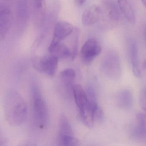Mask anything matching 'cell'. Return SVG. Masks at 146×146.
<instances>
[{"mask_svg":"<svg viewBox=\"0 0 146 146\" xmlns=\"http://www.w3.org/2000/svg\"><path fill=\"white\" fill-rule=\"evenodd\" d=\"M87 0H74L75 3L76 5L79 6L83 5Z\"/></svg>","mask_w":146,"mask_h":146,"instance_id":"603a6c76","label":"cell"},{"mask_svg":"<svg viewBox=\"0 0 146 146\" xmlns=\"http://www.w3.org/2000/svg\"><path fill=\"white\" fill-rule=\"evenodd\" d=\"M101 10L98 5L93 4L84 10L82 16V22L85 26L95 25L100 20Z\"/></svg>","mask_w":146,"mask_h":146,"instance_id":"9c48e42d","label":"cell"},{"mask_svg":"<svg viewBox=\"0 0 146 146\" xmlns=\"http://www.w3.org/2000/svg\"><path fill=\"white\" fill-rule=\"evenodd\" d=\"M59 59L53 55H49L33 61V68L40 73L53 77L56 73L58 67Z\"/></svg>","mask_w":146,"mask_h":146,"instance_id":"5b68a950","label":"cell"},{"mask_svg":"<svg viewBox=\"0 0 146 146\" xmlns=\"http://www.w3.org/2000/svg\"><path fill=\"white\" fill-rule=\"evenodd\" d=\"M72 136H74V134L70 122L65 116H61L60 120L58 139L68 138Z\"/></svg>","mask_w":146,"mask_h":146,"instance_id":"2e32d148","label":"cell"},{"mask_svg":"<svg viewBox=\"0 0 146 146\" xmlns=\"http://www.w3.org/2000/svg\"><path fill=\"white\" fill-rule=\"evenodd\" d=\"M79 115L81 121L85 126L89 128L93 127L95 120L93 111L90 105L87 108L79 110Z\"/></svg>","mask_w":146,"mask_h":146,"instance_id":"ac0fdd59","label":"cell"},{"mask_svg":"<svg viewBox=\"0 0 146 146\" xmlns=\"http://www.w3.org/2000/svg\"><path fill=\"white\" fill-rule=\"evenodd\" d=\"M13 20L12 11L8 7L0 5V39H3L7 34Z\"/></svg>","mask_w":146,"mask_h":146,"instance_id":"30bf717a","label":"cell"},{"mask_svg":"<svg viewBox=\"0 0 146 146\" xmlns=\"http://www.w3.org/2000/svg\"><path fill=\"white\" fill-rule=\"evenodd\" d=\"M145 34H146V27H145Z\"/></svg>","mask_w":146,"mask_h":146,"instance_id":"4316f807","label":"cell"},{"mask_svg":"<svg viewBox=\"0 0 146 146\" xmlns=\"http://www.w3.org/2000/svg\"><path fill=\"white\" fill-rule=\"evenodd\" d=\"M128 52L132 65L134 75L138 78L141 77V72L139 66V47L137 41L133 38L128 40Z\"/></svg>","mask_w":146,"mask_h":146,"instance_id":"ba28073f","label":"cell"},{"mask_svg":"<svg viewBox=\"0 0 146 146\" xmlns=\"http://www.w3.org/2000/svg\"><path fill=\"white\" fill-rule=\"evenodd\" d=\"M139 105L141 108L146 114V87L141 91L140 95Z\"/></svg>","mask_w":146,"mask_h":146,"instance_id":"7402d4cb","label":"cell"},{"mask_svg":"<svg viewBox=\"0 0 146 146\" xmlns=\"http://www.w3.org/2000/svg\"><path fill=\"white\" fill-rule=\"evenodd\" d=\"M119 9L126 17L128 21L134 24L136 21V16L132 0H117Z\"/></svg>","mask_w":146,"mask_h":146,"instance_id":"5bb4252c","label":"cell"},{"mask_svg":"<svg viewBox=\"0 0 146 146\" xmlns=\"http://www.w3.org/2000/svg\"><path fill=\"white\" fill-rule=\"evenodd\" d=\"M131 137L135 139H146V114L139 113L136 115V123L131 129Z\"/></svg>","mask_w":146,"mask_h":146,"instance_id":"8fae6325","label":"cell"},{"mask_svg":"<svg viewBox=\"0 0 146 146\" xmlns=\"http://www.w3.org/2000/svg\"><path fill=\"white\" fill-rule=\"evenodd\" d=\"M58 145L63 146H75L79 145V140L74 136L57 139Z\"/></svg>","mask_w":146,"mask_h":146,"instance_id":"44dd1931","label":"cell"},{"mask_svg":"<svg viewBox=\"0 0 146 146\" xmlns=\"http://www.w3.org/2000/svg\"><path fill=\"white\" fill-rule=\"evenodd\" d=\"M76 76L75 72L72 69H66L63 70L60 74L62 80L66 86L68 88L70 87L72 88L74 86L73 83L75 79Z\"/></svg>","mask_w":146,"mask_h":146,"instance_id":"d6986e66","label":"cell"},{"mask_svg":"<svg viewBox=\"0 0 146 146\" xmlns=\"http://www.w3.org/2000/svg\"><path fill=\"white\" fill-rule=\"evenodd\" d=\"M141 1L146 9V0H141Z\"/></svg>","mask_w":146,"mask_h":146,"instance_id":"cb8c5ba5","label":"cell"},{"mask_svg":"<svg viewBox=\"0 0 146 146\" xmlns=\"http://www.w3.org/2000/svg\"><path fill=\"white\" fill-rule=\"evenodd\" d=\"M34 5L36 11L39 25H41L43 21L45 14L46 0H34Z\"/></svg>","mask_w":146,"mask_h":146,"instance_id":"ffe728a7","label":"cell"},{"mask_svg":"<svg viewBox=\"0 0 146 146\" xmlns=\"http://www.w3.org/2000/svg\"><path fill=\"white\" fill-rule=\"evenodd\" d=\"M143 67L145 69H146V60L143 63Z\"/></svg>","mask_w":146,"mask_h":146,"instance_id":"d4e9b609","label":"cell"},{"mask_svg":"<svg viewBox=\"0 0 146 146\" xmlns=\"http://www.w3.org/2000/svg\"><path fill=\"white\" fill-rule=\"evenodd\" d=\"M101 18L103 25L106 28L116 27L120 20L119 8L114 0H104L102 2Z\"/></svg>","mask_w":146,"mask_h":146,"instance_id":"277c9868","label":"cell"},{"mask_svg":"<svg viewBox=\"0 0 146 146\" xmlns=\"http://www.w3.org/2000/svg\"><path fill=\"white\" fill-rule=\"evenodd\" d=\"M3 142L2 141H1L0 140V146L3 145Z\"/></svg>","mask_w":146,"mask_h":146,"instance_id":"484cf974","label":"cell"},{"mask_svg":"<svg viewBox=\"0 0 146 146\" xmlns=\"http://www.w3.org/2000/svg\"><path fill=\"white\" fill-rule=\"evenodd\" d=\"M73 95L75 102L79 110L82 109L89 106V101L86 91L80 85H75L72 88Z\"/></svg>","mask_w":146,"mask_h":146,"instance_id":"7c38bea8","label":"cell"},{"mask_svg":"<svg viewBox=\"0 0 146 146\" xmlns=\"http://www.w3.org/2000/svg\"><path fill=\"white\" fill-rule=\"evenodd\" d=\"M74 31V26L70 22L65 21H58L55 25L50 44L62 42L72 34Z\"/></svg>","mask_w":146,"mask_h":146,"instance_id":"52a82bcc","label":"cell"},{"mask_svg":"<svg viewBox=\"0 0 146 146\" xmlns=\"http://www.w3.org/2000/svg\"><path fill=\"white\" fill-rule=\"evenodd\" d=\"M3 108L6 121L10 126L20 127L26 121L27 105L23 97L15 90L10 89L6 92L3 99Z\"/></svg>","mask_w":146,"mask_h":146,"instance_id":"6da1fadb","label":"cell"},{"mask_svg":"<svg viewBox=\"0 0 146 146\" xmlns=\"http://www.w3.org/2000/svg\"><path fill=\"white\" fill-rule=\"evenodd\" d=\"M102 51V47L100 42L94 38L88 39L82 47L80 55L84 63H91Z\"/></svg>","mask_w":146,"mask_h":146,"instance_id":"8992f818","label":"cell"},{"mask_svg":"<svg viewBox=\"0 0 146 146\" xmlns=\"http://www.w3.org/2000/svg\"><path fill=\"white\" fill-rule=\"evenodd\" d=\"M16 15L19 23L23 25L27 21L29 13L26 0H18L16 3Z\"/></svg>","mask_w":146,"mask_h":146,"instance_id":"e0dca14e","label":"cell"},{"mask_svg":"<svg viewBox=\"0 0 146 146\" xmlns=\"http://www.w3.org/2000/svg\"><path fill=\"white\" fill-rule=\"evenodd\" d=\"M50 55L56 57L58 59H66L72 56V51L66 45L62 42L50 44L48 48Z\"/></svg>","mask_w":146,"mask_h":146,"instance_id":"9a60e30c","label":"cell"},{"mask_svg":"<svg viewBox=\"0 0 146 146\" xmlns=\"http://www.w3.org/2000/svg\"><path fill=\"white\" fill-rule=\"evenodd\" d=\"M103 74L111 80H117L121 74V61L118 54L114 51H109L106 54L101 65Z\"/></svg>","mask_w":146,"mask_h":146,"instance_id":"3957f363","label":"cell"},{"mask_svg":"<svg viewBox=\"0 0 146 146\" xmlns=\"http://www.w3.org/2000/svg\"><path fill=\"white\" fill-rule=\"evenodd\" d=\"M32 96L35 122L38 127L42 129L48 123L49 115L48 106L36 87H33Z\"/></svg>","mask_w":146,"mask_h":146,"instance_id":"7a4b0ae2","label":"cell"},{"mask_svg":"<svg viewBox=\"0 0 146 146\" xmlns=\"http://www.w3.org/2000/svg\"><path fill=\"white\" fill-rule=\"evenodd\" d=\"M116 99L117 105L123 109H130L133 105V96L132 92L128 89L119 91L117 95Z\"/></svg>","mask_w":146,"mask_h":146,"instance_id":"4fadbf2b","label":"cell"}]
</instances>
